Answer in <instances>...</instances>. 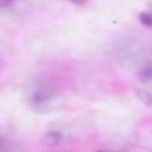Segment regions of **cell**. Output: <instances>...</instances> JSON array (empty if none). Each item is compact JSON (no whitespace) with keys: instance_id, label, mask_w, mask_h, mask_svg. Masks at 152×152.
<instances>
[{"instance_id":"ba28073f","label":"cell","mask_w":152,"mask_h":152,"mask_svg":"<svg viewBox=\"0 0 152 152\" xmlns=\"http://www.w3.org/2000/svg\"><path fill=\"white\" fill-rule=\"evenodd\" d=\"M98 152H103V151H98Z\"/></svg>"},{"instance_id":"6da1fadb","label":"cell","mask_w":152,"mask_h":152,"mask_svg":"<svg viewBox=\"0 0 152 152\" xmlns=\"http://www.w3.org/2000/svg\"><path fill=\"white\" fill-rule=\"evenodd\" d=\"M26 95L28 103L31 106L35 108H43L50 100L52 92L47 86L37 84L28 88Z\"/></svg>"},{"instance_id":"8992f818","label":"cell","mask_w":152,"mask_h":152,"mask_svg":"<svg viewBox=\"0 0 152 152\" xmlns=\"http://www.w3.org/2000/svg\"><path fill=\"white\" fill-rule=\"evenodd\" d=\"M69 1H72V3H74V4L81 5V4H85V3L87 1V0H69Z\"/></svg>"},{"instance_id":"52a82bcc","label":"cell","mask_w":152,"mask_h":152,"mask_svg":"<svg viewBox=\"0 0 152 152\" xmlns=\"http://www.w3.org/2000/svg\"><path fill=\"white\" fill-rule=\"evenodd\" d=\"M0 152H6L5 145L1 138H0Z\"/></svg>"},{"instance_id":"277c9868","label":"cell","mask_w":152,"mask_h":152,"mask_svg":"<svg viewBox=\"0 0 152 152\" xmlns=\"http://www.w3.org/2000/svg\"><path fill=\"white\" fill-rule=\"evenodd\" d=\"M137 95L139 97V99H141L145 105L150 106L152 104V95L150 93L144 90L139 89L137 91Z\"/></svg>"},{"instance_id":"3957f363","label":"cell","mask_w":152,"mask_h":152,"mask_svg":"<svg viewBox=\"0 0 152 152\" xmlns=\"http://www.w3.org/2000/svg\"><path fill=\"white\" fill-rule=\"evenodd\" d=\"M139 78L142 81L146 83L152 81V61L149 62L140 71Z\"/></svg>"},{"instance_id":"5b68a950","label":"cell","mask_w":152,"mask_h":152,"mask_svg":"<svg viewBox=\"0 0 152 152\" xmlns=\"http://www.w3.org/2000/svg\"><path fill=\"white\" fill-rule=\"evenodd\" d=\"M140 22L148 27H152V13H142L139 16Z\"/></svg>"},{"instance_id":"7a4b0ae2","label":"cell","mask_w":152,"mask_h":152,"mask_svg":"<svg viewBox=\"0 0 152 152\" xmlns=\"http://www.w3.org/2000/svg\"><path fill=\"white\" fill-rule=\"evenodd\" d=\"M63 135L56 131L48 132L44 136V140L49 145H57L62 141Z\"/></svg>"}]
</instances>
